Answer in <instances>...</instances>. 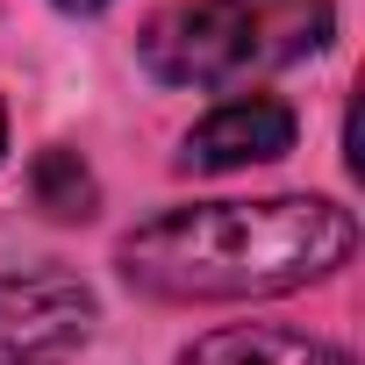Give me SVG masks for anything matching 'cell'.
Instances as JSON below:
<instances>
[{"mask_svg":"<svg viewBox=\"0 0 365 365\" xmlns=\"http://www.w3.org/2000/svg\"><path fill=\"white\" fill-rule=\"evenodd\" d=\"M287 150H294V108L272 93H244L187 129L179 172H244V165H272Z\"/></svg>","mask_w":365,"mask_h":365,"instance_id":"4","label":"cell"},{"mask_svg":"<svg viewBox=\"0 0 365 365\" xmlns=\"http://www.w3.org/2000/svg\"><path fill=\"white\" fill-rule=\"evenodd\" d=\"M93 287L65 265L0 279V365H65L93 336Z\"/></svg>","mask_w":365,"mask_h":365,"instance_id":"3","label":"cell"},{"mask_svg":"<svg viewBox=\"0 0 365 365\" xmlns=\"http://www.w3.org/2000/svg\"><path fill=\"white\" fill-rule=\"evenodd\" d=\"M358 244L351 208L322 194L272 201H194L122 237L115 265L150 301H258L329 279Z\"/></svg>","mask_w":365,"mask_h":365,"instance_id":"1","label":"cell"},{"mask_svg":"<svg viewBox=\"0 0 365 365\" xmlns=\"http://www.w3.org/2000/svg\"><path fill=\"white\" fill-rule=\"evenodd\" d=\"M336 29L329 0H172L143 29V72L165 86H251L315 58Z\"/></svg>","mask_w":365,"mask_h":365,"instance_id":"2","label":"cell"},{"mask_svg":"<svg viewBox=\"0 0 365 365\" xmlns=\"http://www.w3.org/2000/svg\"><path fill=\"white\" fill-rule=\"evenodd\" d=\"M36 201L58 222H86L93 215V172L79 165V150H43L36 158Z\"/></svg>","mask_w":365,"mask_h":365,"instance_id":"6","label":"cell"},{"mask_svg":"<svg viewBox=\"0 0 365 365\" xmlns=\"http://www.w3.org/2000/svg\"><path fill=\"white\" fill-rule=\"evenodd\" d=\"M179 365H358L344 344H322L308 329H272V322H244V329H215L201 336Z\"/></svg>","mask_w":365,"mask_h":365,"instance_id":"5","label":"cell"},{"mask_svg":"<svg viewBox=\"0 0 365 365\" xmlns=\"http://www.w3.org/2000/svg\"><path fill=\"white\" fill-rule=\"evenodd\" d=\"M65 15H93V8H108V0H58Z\"/></svg>","mask_w":365,"mask_h":365,"instance_id":"7","label":"cell"},{"mask_svg":"<svg viewBox=\"0 0 365 365\" xmlns=\"http://www.w3.org/2000/svg\"><path fill=\"white\" fill-rule=\"evenodd\" d=\"M0 150H8V115H0Z\"/></svg>","mask_w":365,"mask_h":365,"instance_id":"8","label":"cell"}]
</instances>
